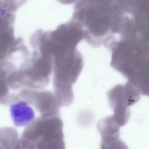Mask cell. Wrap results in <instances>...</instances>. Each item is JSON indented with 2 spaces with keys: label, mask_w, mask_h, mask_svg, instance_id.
Returning a JSON list of instances; mask_svg holds the SVG:
<instances>
[{
  "label": "cell",
  "mask_w": 149,
  "mask_h": 149,
  "mask_svg": "<svg viewBox=\"0 0 149 149\" xmlns=\"http://www.w3.org/2000/svg\"><path fill=\"white\" fill-rule=\"evenodd\" d=\"M60 116L39 117L26 126L19 138V149H65Z\"/></svg>",
  "instance_id": "obj_1"
},
{
  "label": "cell",
  "mask_w": 149,
  "mask_h": 149,
  "mask_svg": "<svg viewBox=\"0 0 149 149\" xmlns=\"http://www.w3.org/2000/svg\"><path fill=\"white\" fill-rule=\"evenodd\" d=\"M141 94L139 90L128 82L124 85H118L107 92L109 105L113 111L112 116L120 127L128 121L129 107L139 100Z\"/></svg>",
  "instance_id": "obj_2"
},
{
  "label": "cell",
  "mask_w": 149,
  "mask_h": 149,
  "mask_svg": "<svg viewBox=\"0 0 149 149\" xmlns=\"http://www.w3.org/2000/svg\"><path fill=\"white\" fill-rule=\"evenodd\" d=\"M8 105L10 116L17 127L26 126L42 116L38 99L33 92L25 91L16 95Z\"/></svg>",
  "instance_id": "obj_3"
},
{
  "label": "cell",
  "mask_w": 149,
  "mask_h": 149,
  "mask_svg": "<svg viewBox=\"0 0 149 149\" xmlns=\"http://www.w3.org/2000/svg\"><path fill=\"white\" fill-rule=\"evenodd\" d=\"M120 127L112 116L101 119L97 125V129L101 137L119 136Z\"/></svg>",
  "instance_id": "obj_4"
},
{
  "label": "cell",
  "mask_w": 149,
  "mask_h": 149,
  "mask_svg": "<svg viewBox=\"0 0 149 149\" xmlns=\"http://www.w3.org/2000/svg\"><path fill=\"white\" fill-rule=\"evenodd\" d=\"M15 129L5 127L0 130V149H17V143L19 138Z\"/></svg>",
  "instance_id": "obj_5"
},
{
  "label": "cell",
  "mask_w": 149,
  "mask_h": 149,
  "mask_svg": "<svg viewBox=\"0 0 149 149\" xmlns=\"http://www.w3.org/2000/svg\"><path fill=\"white\" fill-rule=\"evenodd\" d=\"M100 149H129L119 137L110 136L101 137Z\"/></svg>",
  "instance_id": "obj_6"
}]
</instances>
